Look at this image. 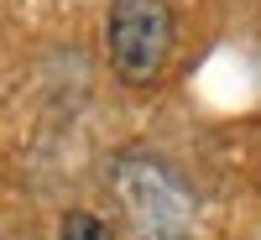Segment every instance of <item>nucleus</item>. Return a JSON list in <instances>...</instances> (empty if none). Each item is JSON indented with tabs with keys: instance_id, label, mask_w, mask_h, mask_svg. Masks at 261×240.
<instances>
[{
	"instance_id": "1",
	"label": "nucleus",
	"mask_w": 261,
	"mask_h": 240,
	"mask_svg": "<svg viewBox=\"0 0 261 240\" xmlns=\"http://www.w3.org/2000/svg\"><path fill=\"white\" fill-rule=\"evenodd\" d=\"M105 188L120 209V225L130 240H188L199 225V193L178 167L157 151H115Z\"/></svg>"
},
{
	"instance_id": "2",
	"label": "nucleus",
	"mask_w": 261,
	"mask_h": 240,
	"mask_svg": "<svg viewBox=\"0 0 261 240\" xmlns=\"http://www.w3.org/2000/svg\"><path fill=\"white\" fill-rule=\"evenodd\" d=\"M105 52L120 84H157L172 52V6L167 0H110L105 16Z\"/></svg>"
},
{
	"instance_id": "3",
	"label": "nucleus",
	"mask_w": 261,
	"mask_h": 240,
	"mask_svg": "<svg viewBox=\"0 0 261 240\" xmlns=\"http://www.w3.org/2000/svg\"><path fill=\"white\" fill-rule=\"evenodd\" d=\"M58 240H115V230H110V220L94 214V209H68V214L58 220Z\"/></svg>"
}]
</instances>
